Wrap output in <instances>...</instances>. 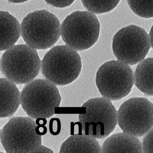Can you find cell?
<instances>
[{"mask_svg":"<svg viewBox=\"0 0 153 153\" xmlns=\"http://www.w3.org/2000/svg\"><path fill=\"white\" fill-rule=\"evenodd\" d=\"M81 69L79 54L67 45L54 46L41 62L43 76L55 85L62 86L72 83L80 75Z\"/></svg>","mask_w":153,"mask_h":153,"instance_id":"1","label":"cell"},{"mask_svg":"<svg viewBox=\"0 0 153 153\" xmlns=\"http://www.w3.org/2000/svg\"><path fill=\"white\" fill-rule=\"evenodd\" d=\"M41 67L36 50L26 44L14 45L6 50L0 61L2 74L16 85L33 81L39 74Z\"/></svg>","mask_w":153,"mask_h":153,"instance_id":"2","label":"cell"},{"mask_svg":"<svg viewBox=\"0 0 153 153\" xmlns=\"http://www.w3.org/2000/svg\"><path fill=\"white\" fill-rule=\"evenodd\" d=\"M61 102L59 89L47 79L33 80L25 86L20 94V104L32 119L50 118Z\"/></svg>","mask_w":153,"mask_h":153,"instance_id":"3","label":"cell"},{"mask_svg":"<svg viewBox=\"0 0 153 153\" xmlns=\"http://www.w3.org/2000/svg\"><path fill=\"white\" fill-rule=\"evenodd\" d=\"M20 31L27 45L36 50H45L59 40L61 24L53 13L45 10H36L25 17Z\"/></svg>","mask_w":153,"mask_h":153,"instance_id":"4","label":"cell"},{"mask_svg":"<svg viewBox=\"0 0 153 153\" xmlns=\"http://www.w3.org/2000/svg\"><path fill=\"white\" fill-rule=\"evenodd\" d=\"M100 25L93 13L76 11L63 20L61 28L62 40L66 45L78 51L92 47L98 41Z\"/></svg>","mask_w":153,"mask_h":153,"instance_id":"5","label":"cell"},{"mask_svg":"<svg viewBox=\"0 0 153 153\" xmlns=\"http://www.w3.org/2000/svg\"><path fill=\"white\" fill-rule=\"evenodd\" d=\"M79 114L85 134L102 139L108 137L117 123V111L109 99L104 97L91 98L82 105Z\"/></svg>","mask_w":153,"mask_h":153,"instance_id":"6","label":"cell"},{"mask_svg":"<svg viewBox=\"0 0 153 153\" xmlns=\"http://www.w3.org/2000/svg\"><path fill=\"white\" fill-rule=\"evenodd\" d=\"M32 118L10 119L1 131V142L7 153H36L42 145V135Z\"/></svg>","mask_w":153,"mask_h":153,"instance_id":"7","label":"cell"},{"mask_svg":"<svg viewBox=\"0 0 153 153\" xmlns=\"http://www.w3.org/2000/svg\"><path fill=\"white\" fill-rule=\"evenodd\" d=\"M97 87L103 97L119 101L129 94L134 85V74L126 63L119 60L107 62L98 68Z\"/></svg>","mask_w":153,"mask_h":153,"instance_id":"8","label":"cell"},{"mask_svg":"<svg viewBox=\"0 0 153 153\" xmlns=\"http://www.w3.org/2000/svg\"><path fill=\"white\" fill-rule=\"evenodd\" d=\"M150 47L147 33L135 25L121 28L113 38L114 54L118 60L129 65H135L143 60Z\"/></svg>","mask_w":153,"mask_h":153,"instance_id":"9","label":"cell"},{"mask_svg":"<svg viewBox=\"0 0 153 153\" xmlns=\"http://www.w3.org/2000/svg\"><path fill=\"white\" fill-rule=\"evenodd\" d=\"M153 105L143 97L124 102L117 112V122L123 132L136 137L146 134L153 128Z\"/></svg>","mask_w":153,"mask_h":153,"instance_id":"10","label":"cell"},{"mask_svg":"<svg viewBox=\"0 0 153 153\" xmlns=\"http://www.w3.org/2000/svg\"><path fill=\"white\" fill-rule=\"evenodd\" d=\"M142 144L137 137L125 132L115 133L103 144L101 153H142Z\"/></svg>","mask_w":153,"mask_h":153,"instance_id":"11","label":"cell"},{"mask_svg":"<svg viewBox=\"0 0 153 153\" xmlns=\"http://www.w3.org/2000/svg\"><path fill=\"white\" fill-rule=\"evenodd\" d=\"M20 104V92L16 84L0 78V119L13 115Z\"/></svg>","mask_w":153,"mask_h":153,"instance_id":"12","label":"cell"},{"mask_svg":"<svg viewBox=\"0 0 153 153\" xmlns=\"http://www.w3.org/2000/svg\"><path fill=\"white\" fill-rule=\"evenodd\" d=\"M20 33L17 19L9 12L0 11V51L14 46L20 38Z\"/></svg>","mask_w":153,"mask_h":153,"instance_id":"13","label":"cell"},{"mask_svg":"<svg viewBox=\"0 0 153 153\" xmlns=\"http://www.w3.org/2000/svg\"><path fill=\"white\" fill-rule=\"evenodd\" d=\"M59 153H101V148L95 138L85 134H76L62 144Z\"/></svg>","mask_w":153,"mask_h":153,"instance_id":"14","label":"cell"},{"mask_svg":"<svg viewBox=\"0 0 153 153\" xmlns=\"http://www.w3.org/2000/svg\"><path fill=\"white\" fill-rule=\"evenodd\" d=\"M153 60L148 58L140 62L134 73V82L137 88L149 96H153Z\"/></svg>","mask_w":153,"mask_h":153,"instance_id":"15","label":"cell"},{"mask_svg":"<svg viewBox=\"0 0 153 153\" xmlns=\"http://www.w3.org/2000/svg\"><path fill=\"white\" fill-rule=\"evenodd\" d=\"M88 11L95 14L108 13L114 9L120 0H81Z\"/></svg>","mask_w":153,"mask_h":153,"instance_id":"16","label":"cell"},{"mask_svg":"<svg viewBox=\"0 0 153 153\" xmlns=\"http://www.w3.org/2000/svg\"><path fill=\"white\" fill-rule=\"evenodd\" d=\"M131 10L143 18L153 17V0H127Z\"/></svg>","mask_w":153,"mask_h":153,"instance_id":"17","label":"cell"},{"mask_svg":"<svg viewBox=\"0 0 153 153\" xmlns=\"http://www.w3.org/2000/svg\"><path fill=\"white\" fill-rule=\"evenodd\" d=\"M146 134L142 141V152L153 153V129H151Z\"/></svg>","mask_w":153,"mask_h":153,"instance_id":"18","label":"cell"},{"mask_svg":"<svg viewBox=\"0 0 153 153\" xmlns=\"http://www.w3.org/2000/svg\"><path fill=\"white\" fill-rule=\"evenodd\" d=\"M49 5L57 8L67 7L71 6L75 0H44Z\"/></svg>","mask_w":153,"mask_h":153,"instance_id":"19","label":"cell"},{"mask_svg":"<svg viewBox=\"0 0 153 153\" xmlns=\"http://www.w3.org/2000/svg\"><path fill=\"white\" fill-rule=\"evenodd\" d=\"M53 153V151L51 149H49V148L45 146H42L39 148V149L37 150L36 153Z\"/></svg>","mask_w":153,"mask_h":153,"instance_id":"20","label":"cell"},{"mask_svg":"<svg viewBox=\"0 0 153 153\" xmlns=\"http://www.w3.org/2000/svg\"><path fill=\"white\" fill-rule=\"evenodd\" d=\"M8 1L12 3H22L28 1L29 0H7Z\"/></svg>","mask_w":153,"mask_h":153,"instance_id":"21","label":"cell"},{"mask_svg":"<svg viewBox=\"0 0 153 153\" xmlns=\"http://www.w3.org/2000/svg\"><path fill=\"white\" fill-rule=\"evenodd\" d=\"M153 27H151L150 29V32H149V35H148L149 38V42H150V44H151V47L152 48V45H153V29H152Z\"/></svg>","mask_w":153,"mask_h":153,"instance_id":"22","label":"cell"},{"mask_svg":"<svg viewBox=\"0 0 153 153\" xmlns=\"http://www.w3.org/2000/svg\"><path fill=\"white\" fill-rule=\"evenodd\" d=\"M1 130H0V137H1Z\"/></svg>","mask_w":153,"mask_h":153,"instance_id":"23","label":"cell"}]
</instances>
